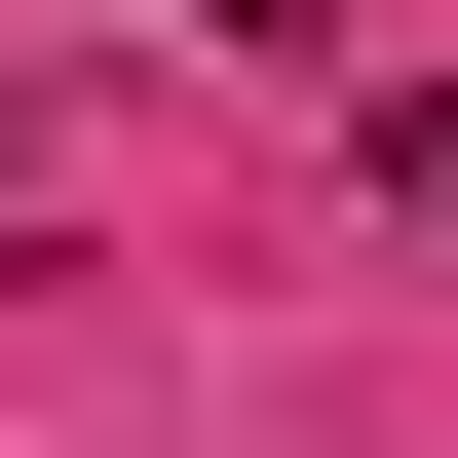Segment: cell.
<instances>
[{
	"label": "cell",
	"instance_id": "1",
	"mask_svg": "<svg viewBox=\"0 0 458 458\" xmlns=\"http://www.w3.org/2000/svg\"><path fill=\"white\" fill-rule=\"evenodd\" d=\"M38 267H77V114L0 77V306H38Z\"/></svg>",
	"mask_w": 458,
	"mask_h": 458
},
{
	"label": "cell",
	"instance_id": "2",
	"mask_svg": "<svg viewBox=\"0 0 458 458\" xmlns=\"http://www.w3.org/2000/svg\"><path fill=\"white\" fill-rule=\"evenodd\" d=\"M344 191H382V229H458V77H382V114H344Z\"/></svg>",
	"mask_w": 458,
	"mask_h": 458
}]
</instances>
